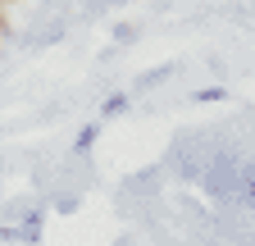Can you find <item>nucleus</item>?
<instances>
[{"mask_svg":"<svg viewBox=\"0 0 255 246\" xmlns=\"http://www.w3.org/2000/svg\"><path fill=\"white\" fill-rule=\"evenodd\" d=\"M0 32H5V14H0Z\"/></svg>","mask_w":255,"mask_h":246,"instance_id":"f257e3e1","label":"nucleus"},{"mask_svg":"<svg viewBox=\"0 0 255 246\" xmlns=\"http://www.w3.org/2000/svg\"><path fill=\"white\" fill-rule=\"evenodd\" d=\"M0 5H5V0H0Z\"/></svg>","mask_w":255,"mask_h":246,"instance_id":"f03ea898","label":"nucleus"}]
</instances>
